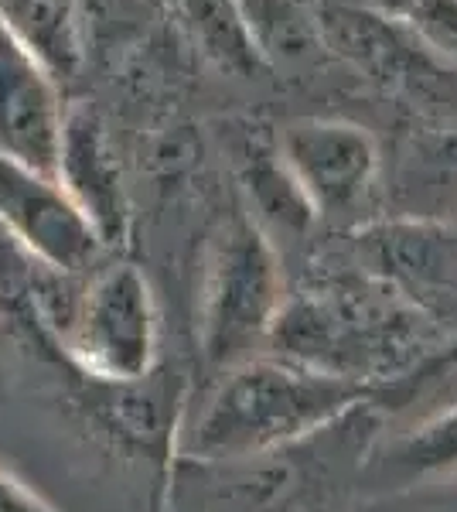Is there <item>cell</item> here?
<instances>
[{
    "label": "cell",
    "mask_w": 457,
    "mask_h": 512,
    "mask_svg": "<svg viewBox=\"0 0 457 512\" xmlns=\"http://www.w3.org/2000/svg\"><path fill=\"white\" fill-rule=\"evenodd\" d=\"M372 383L345 379L280 355H253L226 369L188 427L185 454L195 461L263 458L304 441L362 407Z\"/></svg>",
    "instance_id": "obj_1"
},
{
    "label": "cell",
    "mask_w": 457,
    "mask_h": 512,
    "mask_svg": "<svg viewBox=\"0 0 457 512\" xmlns=\"http://www.w3.org/2000/svg\"><path fill=\"white\" fill-rule=\"evenodd\" d=\"M284 277L270 239L246 219L222 229L198 297V349L215 373L267 352L284 311Z\"/></svg>",
    "instance_id": "obj_2"
},
{
    "label": "cell",
    "mask_w": 457,
    "mask_h": 512,
    "mask_svg": "<svg viewBox=\"0 0 457 512\" xmlns=\"http://www.w3.org/2000/svg\"><path fill=\"white\" fill-rule=\"evenodd\" d=\"M62 352L103 386H134L161 355V311L134 263H113L82 287L62 325Z\"/></svg>",
    "instance_id": "obj_3"
},
{
    "label": "cell",
    "mask_w": 457,
    "mask_h": 512,
    "mask_svg": "<svg viewBox=\"0 0 457 512\" xmlns=\"http://www.w3.org/2000/svg\"><path fill=\"white\" fill-rule=\"evenodd\" d=\"M0 229L62 277L89 270L106 250L93 222L52 175L7 158H0Z\"/></svg>",
    "instance_id": "obj_4"
},
{
    "label": "cell",
    "mask_w": 457,
    "mask_h": 512,
    "mask_svg": "<svg viewBox=\"0 0 457 512\" xmlns=\"http://www.w3.org/2000/svg\"><path fill=\"white\" fill-rule=\"evenodd\" d=\"M62 120L58 79L0 21V158L55 175Z\"/></svg>",
    "instance_id": "obj_5"
},
{
    "label": "cell",
    "mask_w": 457,
    "mask_h": 512,
    "mask_svg": "<svg viewBox=\"0 0 457 512\" xmlns=\"http://www.w3.org/2000/svg\"><path fill=\"white\" fill-rule=\"evenodd\" d=\"M79 212L93 222L103 246L127 236V195L106 123L89 106H65L55 175Z\"/></svg>",
    "instance_id": "obj_6"
},
{
    "label": "cell",
    "mask_w": 457,
    "mask_h": 512,
    "mask_svg": "<svg viewBox=\"0 0 457 512\" xmlns=\"http://www.w3.org/2000/svg\"><path fill=\"white\" fill-rule=\"evenodd\" d=\"M287 161L304 198L318 209H345L365 192L376 151L369 137L342 123H301L287 134Z\"/></svg>",
    "instance_id": "obj_7"
},
{
    "label": "cell",
    "mask_w": 457,
    "mask_h": 512,
    "mask_svg": "<svg viewBox=\"0 0 457 512\" xmlns=\"http://www.w3.org/2000/svg\"><path fill=\"white\" fill-rule=\"evenodd\" d=\"M0 21L55 79L79 72L86 55L79 0H0Z\"/></svg>",
    "instance_id": "obj_8"
},
{
    "label": "cell",
    "mask_w": 457,
    "mask_h": 512,
    "mask_svg": "<svg viewBox=\"0 0 457 512\" xmlns=\"http://www.w3.org/2000/svg\"><path fill=\"white\" fill-rule=\"evenodd\" d=\"M372 468L382 482L393 485H417L437 482V478L457 475V403L423 417L420 424L406 427L386 444Z\"/></svg>",
    "instance_id": "obj_9"
},
{
    "label": "cell",
    "mask_w": 457,
    "mask_h": 512,
    "mask_svg": "<svg viewBox=\"0 0 457 512\" xmlns=\"http://www.w3.org/2000/svg\"><path fill=\"white\" fill-rule=\"evenodd\" d=\"M185 11L212 55H219L226 65L249 59V38L236 0H185Z\"/></svg>",
    "instance_id": "obj_10"
},
{
    "label": "cell",
    "mask_w": 457,
    "mask_h": 512,
    "mask_svg": "<svg viewBox=\"0 0 457 512\" xmlns=\"http://www.w3.org/2000/svg\"><path fill=\"white\" fill-rule=\"evenodd\" d=\"M0 512H58L52 502H45L38 492H31L21 478L7 475L0 468Z\"/></svg>",
    "instance_id": "obj_11"
}]
</instances>
